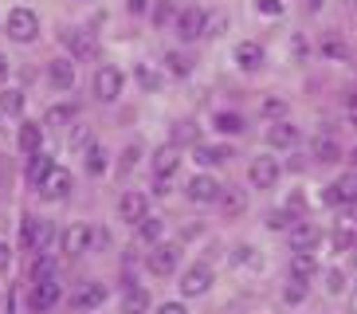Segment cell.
<instances>
[{"mask_svg":"<svg viewBox=\"0 0 357 314\" xmlns=\"http://www.w3.org/2000/svg\"><path fill=\"white\" fill-rule=\"evenodd\" d=\"M212 126H216L220 134H243V118L231 114V110H220V114L212 118Z\"/></svg>","mask_w":357,"mask_h":314,"instance_id":"28","label":"cell"},{"mask_svg":"<svg viewBox=\"0 0 357 314\" xmlns=\"http://www.w3.org/2000/svg\"><path fill=\"white\" fill-rule=\"evenodd\" d=\"M118 94H122V71H118V67H98V75H95V98H98V103H114Z\"/></svg>","mask_w":357,"mask_h":314,"instance_id":"4","label":"cell"},{"mask_svg":"<svg viewBox=\"0 0 357 314\" xmlns=\"http://www.w3.org/2000/svg\"><path fill=\"white\" fill-rule=\"evenodd\" d=\"M165 67H169L173 75H189V71H192V59H189L185 52H169V55H165Z\"/></svg>","mask_w":357,"mask_h":314,"instance_id":"30","label":"cell"},{"mask_svg":"<svg viewBox=\"0 0 357 314\" xmlns=\"http://www.w3.org/2000/svg\"><path fill=\"white\" fill-rule=\"evenodd\" d=\"M291 275L294 279H314L318 275V263H314V251H294V260H291Z\"/></svg>","mask_w":357,"mask_h":314,"instance_id":"24","label":"cell"},{"mask_svg":"<svg viewBox=\"0 0 357 314\" xmlns=\"http://www.w3.org/2000/svg\"><path fill=\"white\" fill-rule=\"evenodd\" d=\"M146 209H149L146 193H122V200H118V216L130 220V224H137V220L146 216Z\"/></svg>","mask_w":357,"mask_h":314,"instance_id":"15","label":"cell"},{"mask_svg":"<svg viewBox=\"0 0 357 314\" xmlns=\"http://www.w3.org/2000/svg\"><path fill=\"white\" fill-rule=\"evenodd\" d=\"M75 59H52L47 63V83L55 87V91H71L75 87Z\"/></svg>","mask_w":357,"mask_h":314,"instance_id":"12","label":"cell"},{"mask_svg":"<svg viewBox=\"0 0 357 314\" xmlns=\"http://www.w3.org/2000/svg\"><path fill=\"white\" fill-rule=\"evenodd\" d=\"M177 263H181V248H177V244H153V251L146 255V267L153 275H161V279L177 271Z\"/></svg>","mask_w":357,"mask_h":314,"instance_id":"2","label":"cell"},{"mask_svg":"<svg viewBox=\"0 0 357 314\" xmlns=\"http://www.w3.org/2000/svg\"><path fill=\"white\" fill-rule=\"evenodd\" d=\"M354 291H357V279H354Z\"/></svg>","mask_w":357,"mask_h":314,"instance_id":"47","label":"cell"},{"mask_svg":"<svg viewBox=\"0 0 357 314\" xmlns=\"http://www.w3.org/2000/svg\"><path fill=\"white\" fill-rule=\"evenodd\" d=\"M248 181L255 188H275V181H279V161L275 157H255L252 169H248Z\"/></svg>","mask_w":357,"mask_h":314,"instance_id":"9","label":"cell"},{"mask_svg":"<svg viewBox=\"0 0 357 314\" xmlns=\"http://www.w3.org/2000/svg\"><path fill=\"white\" fill-rule=\"evenodd\" d=\"M322 55H326V59H346V43L337 40V36H326V40H322Z\"/></svg>","mask_w":357,"mask_h":314,"instance_id":"35","label":"cell"},{"mask_svg":"<svg viewBox=\"0 0 357 314\" xmlns=\"http://www.w3.org/2000/svg\"><path fill=\"white\" fill-rule=\"evenodd\" d=\"M267 228H271V232H287V228H291V212H271V216H267Z\"/></svg>","mask_w":357,"mask_h":314,"instance_id":"38","label":"cell"},{"mask_svg":"<svg viewBox=\"0 0 357 314\" xmlns=\"http://www.w3.org/2000/svg\"><path fill=\"white\" fill-rule=\"evenodd\" d=\"M134 161H137V146H130L126 154H122V165H118V173H130V169H134Z\"/></svg>","mask_w":357,"mask_h":314,"instance_id":"39","label":"cell"},{"mask_svg":"<svg viewBox=\"0 0 357 314\" xmlns=\"http://www.w3.org/2000/svg\"><path fill=\"white\" fill-rule=\"evenodd\" d=\"M158 314H189V311H185V303H161Z\"/></svg>","mask_w":357,"mask_h":314,"instance_id":"42","label":"cell"},{"mask_svg":"<svg viewBox=\"0 0 357 314\" xmlns=\"http://www.w3.org/2000/svg\"><path fill=\"white\" fill-rule=\"evenodd\" d=\"M106 303V287L102 283H79L71 294V306L75 311H98Z\"/></svg>","mask_w":357,"mask_h":314,"instance_id":"8","label":"cell"},{"mask_svg":"<svg viewBox=\"0 0 357 314\" xmlns=\"http://www.w3.org/2000/svg\"><path fill=\"white\" fill-rule=\"evenodd\" d=\"M220 181L208 177V173H197V177L189 181V200H197V204H212V200H220Z\"/></svg>","mask_w":357,"mask_h":314,"instance_id":"10","label":"cell"},{"mask_svg":"<svg viewBox=\"0 0 357 314\" xmlns=\"http://www.w3.org/2000/svg\"><path fill=\"white\" fill-rule=\"evenodd\" d=\"M212 287V267L208 263H192L189 271L181 275V294L185 299H197V294H204Z\"/></svg>","mask_w":357,"mask_h":314,"instance_id":"3","label":"cell"},{"mask_svg":"<svg viewBox=\"0 0 357 314\" xmlns=\"http://www.w3.org/2000/svg\"><path fill=\"white\" fill-rule=\"evenodd\" d=\"M59 299H63V287H59L55 279H36V287H32V311L36 314L52 311Z\"/></svg>","mask_w":357,"mask_h":314,"instance_id":"7","label":"cell"},{"mask_svg":"<svg viewBox=\"0 0 357 314\" xmlns=\"http://www.w3.org/2000/svg\"><path fill=\"white\" fill-rule=\"evenodd\" d=\"M294 142H298V126H291V122H275L267 130V146H275V149H291Z\"/></svg>","mask_w":357,"mask_h":314,"instance_id":"19","label":"cell"},{"mask_svg":"<svg viewBox=\"0 0 357 314\" xmlns=\"http://www.w3.org/2000/svg\"><path fill=\"white\" fill-rule=\"evenodd\" d=\"M310 154H314V161H322V165H334V161H342V146H337L330 134H318L314 146H310Z\"/></svg>","mask_w":357,"mask_h":314,"instance_id":"18","label":"cell"},{"mask_svg":"<svg viewBox=\"0 0 357 314\" xmlns=\"http://www.w3.org/2000/svg\"><path fill=\"white\" fill-rule=\"evenodd\" d=\"M149 311V291L146 287H130L122 294V314H146Z\"/></svg>","mask_w":357,"mask_h":314,"instance_id":"25","label":"cell"},{"mask_svg":"<svg viewBox=\"0 0 357 314\" xmlns=\"http://www.w3.org/2000/svg\"><path fill=\"white\" fill-rule=\"evenodd\" d=\"M322 200L326 204H354L357 200V169L354 173H342V177L322 193Z\"/></svg>","mask_w":357,"mask_h":314,"instance_id":"6","label":"cell"},{"mask_svg":"<svg viewBox=\"0 0 357 314\" xmlns=\"http://www.w3.org/2000/svg\"><path fill=\"white\" fill-rule=\"evenodd\" d=\"M204 28H208L204 8H185L177 16V36H181V40H197V36H204Z\"/></svg>","mask_w":357,"mask_h":314,"instance_id":"11","label":"cell"},{"mask_svg":"<svg viewBox=\"0 0 357 314\" xmlns=\"http://www.w3.org/2000/svg\"><path fill=\"white\" fill-rule=\"evenodd\" d=\"M8 36L16 43H32L40 36V16L32 8H12L8 12Z\"/></svg>","mask_w":357,"mask_h":314,"instance_id":"1","label":"cell"},{"mask_svg":"<svg viewBox=\"0 0 357 314\" xmlns=\"http://www.w3.org/2000/svg\"><path fill=\"white\" fill-rule=\"evenodd\" d=\"M63 251H67V255L91 251V228H86V224H71V228L63 232Z\"/></svg>","mask_w":357,"mask_h":314,"instance_id":"16","label":"cell"},{"mask_svg":"<svg viewBox=\"0 0 357 314\" xmlns=\"http://www.w3.org/2000/svg\"><path fill=\"white\" fill-rule=\"evenodd\" d=\"M236 63H240L243 71H259V67H263V47L255 40L236 43Z\"/></svg>","mask_w":357,"mask_h":314,"instance_id":"17","label":"cell"},{"mask_svg":"<svg viewBox=\"0 0 357 314\" xmlns=\"http://www.w3.org/2000/svg\"><path fill=\"white\" fill-rule=\"evenodd\" d=\"M349 122L357 126V98H354V103H349Z\"/></svg>","mask_w":357,"mask_h":314,"instance_id":"45","label":"cell"},{"mask_svg":"<svg viewBox=\"0 0 357 314\" xmlns=\"http://www.w3.org/2000/svg\"><path fill=\"white\" fill-rule=\"evenodd\" d=\"M326 291L342 294V291H346V275H342V271H326Z\"/></svg>","mask_w":357,"mask_h":314,"instance_id":"37","label":"cell"},{"mask_svg":"<svg viewBox=\"0 0 357 314\" xmlns=\"http://www.w3.org/2000/svg\"><path fill=\"white\" fill-rule=\"evenodd\" d=\"M287 232H291V251H314L322 244V232L314 224H291Z\"/></svg>","mask_w":357,"mask_h":314,"instance_id":"13","label":"cell"},{"mask_svg":"<svg viewBox=\"0 0 357 314\" xmlns=\"http://www.w3.org/2000/svg\"><path fill=\"white\" fill-rule=\"evenodd\" d=\"M126 8L134 12V16H142V12L149 8V0H126Z\"/></svg>","mask_w":357,"mask_h":314,"instance_id":"43","label":"cell"},{"mask_svg":"<svg viewBox=\"0 0 357 314\" xmlns=\"http://www.w3.org/2000/svg\"><path fill=\"white\" fill-rule=\"evenodd\" d=\"M8 267H12V248L0 240V271H8Z\"/></svg>","mask_w":357,"mask_h":314,"instance_id":"41","label":"cell"},{"mask_svg":"<svg viewBox=\"0 0 357 314\" xmlns=\"http://www.w3.org/2000/svg\"><path fill=\"white\" fill-rule=\"evenodd\" d=\"M306 299V283L303 279H291V287H283V303L294 306V303H303Z\"/></svg>","mask_w":357,"mask_h":314,"instance_id":"34","label":"cell"},{"mask_svg":"<svg viewBox=\"0 0 357 314\" xmlns=\"http://www.w3.org/2000/svg\"><path fill=\"white\" fill-rule=\"evenodd\" d=\"M0 110L16 118V114L24 110V94H20V91H4V94H0Z\"/></svg>","mask_w":357,"mask_h":314,"instance_id":"32","label":"cell"},{"mask_svg":"<svg viewBox=\"0 0 357 314\" xmlns=\"http://www.w3.org/2000/svg\"><path fill=\"white\" fill-rule=\"evenodd\" d=\"M75 114H79V110H75L71 103L52 106V110H47V126H67V122H75Z\"/></svg>","mask_w":357,"mask_h":314,"instance_id":"29","label":"cell"},{"mask_svg":"<svg viewBox=\"0 0 357 314\" xmlns=\"http://www.w3.org/2000/svg\"><path fill=\"white\" fill-rule=\"evenodd\" d=\"M67 193H71V173H67L63 165H55L52 173L40 181V197L43 200H67Z\"/></svg>","mask_w":357,"mask_h":314,"instance_id":"5","label":"cell"},{"mask_svg":"<svg viewBox=\"0 0 357 314\" xmlns=\"http://www.w3.org/2000/svg\"><path fill=\"white\" fill-rule=\"evenodd\" d=\"M4 83H8V55L0 52V87H4Z\"/></svg>","mask_w":357,"mask_h":314,"instance_id":"44","label":"cell"},{"mask_svg":"<svg viewBox=\"0 0 357 314\" xmlns=\"http://www.w3.org/2000/svg\"><path fill=\"white\" fill-rule=\"evenodd\" d=\"M220 209H224V216L248 212V193H243V188H220Z\"/></svg>","mask_w":357,"mask_h":314,"instance_id":"22","label":"cell"},{"mask_svg":"<svg viewBox=\"0 0 357 314\" xmlns=\"http://www.w3.org/2000/svg\"><path fill=\"white\" fill-rule=\"evenodd\" d=\"M86 169H91L95 177H102V173H106V149H102V146H91V149H86Z\"/></svg>","mask_w":357,"mask_h":314,"instance_id":"31","label":"cell"},{"mask_svg":"<svg viewBox=\"0 0 357 314\" xmlns=\"http://www.w3.org/2000/svg\"><path fill=\"white\" fill-rule=\"evenodd\" d=\"M67 47H71V55L79 63H86V59H95V55H98V40L91 36V31H79V36L67 31Z\"/></svg>","mask_w":357,"mask_h":314,"instance_id":"14","label":"cell"},{"mask_svg":"<svg viewBox=\"0 0 357 314\" xmlns=\"http://www.w3.org/2000/svg\"><path fill=\"white\" fill-rule=\"evenodd\" d=\"M349 161H354V165H357V149H354V154H349Z\"/></svg>","mask_w":357,"mask_h":314,"instance_id":"46","label":"cell"},{"mask_svg":"<svg viewBox=\"0 0 357 314\" xmlns=\"http://www.w3.org/2000/svg\"><path fill=\"white\" fill-rule=\"evenodd\" d=\"M283 110H287L283 98H267V103H263V114H283Z\"/></svg>","mask_w":357,"mask_h":314,"instance_id":"40","label":"cell"},{"mask_svg":"<svg viewBox=\"0 0 357 314\" xmlns=\"http://www.w3.org/2000/svg\"><path fill=\"white\" fill-rule=\"evenodd\" d=\"M161 232H165V220H161V216H142V220H137V240L158 244Z\"/></svg>","mask_w":357,"mask_h":314,"instance_id":"26","label":"cell"},{"mask_svg":"<svg viewBox=\"0 0 357 314\" xmlns=\"http://www.w3.org/2000/svg\"><path fill=\"white\" fill-rule=\"evenodd\" d=\"M181 165V157H177V146H161L158 154H153V173L158 177H173Z\"/></svg>","mask_w":357,"mask_h":314,"instance_id":"21","label":"cell"},{"mask_svg":"<svg viewBox=\"0 0 357 314\" xmlns=\"http://www.w3.org/2000/svg\"><path fill=\"white\" fill-rule=\"evenodd\" d=\"M52 169H55V161H52L47 154H32V161H28V181H32V185L40 188V181L47 177Z\"/></svg>","mask_w":357,"mask_h":314,"instance_id":"27","label":"cell"},{"mask_svg":"<svg viewBox=\"0 0 357 314\" xmlns=\"http://www.w3.org/2000/svg\"><path fill=\"white\" fill-rule=\"evenodd\" d=\"M255 8H259V16H283V0H255Z\"/></svg>","mask_w":357,"mask_h":314,"instance_id":"36","label":"cell"},{"mask_svg":"<svg viewBox=\"0 0 357 314\" xmlns=\"http://www.w3.org/2000/svg\"><path fill=\"white\" fill-rule=\"evenodd\" d=\"M231 157V149L228 146H197L192 149V161H197L200 169H208V165H224Z\"/></svg>","mask_w":357,"mask_h":314,"instance_id":"20","label":"cell"},{"mask_svg":"<svg viewBox=\"0 0 357 314\" xmlns=\"http://www.w3.org/2000/svg\"><path fill=\"white\" fill-rule=\"evenodd\" d=\"M16 142H20L24 154L32 157V154H40V146H43V130H40L36 122H24V126H20V134H16Z\"/></svg>","mask_w":357,"mask_h":314,"instance_id":"23","label":"cell"},{"mask_svg":"<svg viewBox=\"0 0 357 314\" xmlns=\"http://www.w3.org/2000/svg\"><path fill=\"white\" fill-rule=\"evenodd\" d=\"M137 83L146 87V91H158V87H161V75L153 71L149 63H137Z\"/></svg>","mask_w":357,"mask_h":314,"instance_id":"33","label":"cell"}]
</instances>
